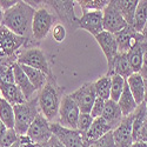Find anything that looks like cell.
Masks as SVG:
<instances>
[{"label":"cell","mask_w":147,"mask_h":147,"mask_svg":"<svg viewBox=\"0 0 147 147\" xmlns=\"http://www.w3.org/2000/svg\"><path fill=\"white\" fill-rule=\"evenodd\" d=\"M35 13V8L26 1H18L16 6L5 11L3 26L7 27L14 34L26 38L31 41L32 36V24Z\"/></svg>","instance_id":"cell-1"},{"label":"cell","mask_w":147,"mask_h":147,"mask_svg":"<svg viewBox=\"0 0 147 147\" xmlns=\"http://www.w3.org/2000/svg\"><path fill=\"white\" fill-rule=\"evenodd\" d=\"M64 90L61 88L54 76L48 77L47 84L38 92V106L40 113L48 120L53 121L59 113L60 104L63 100Z\"/></svg>","instance_id":"cell-2"},{"label":"cell","mask_w":147,"mask_h":147,"mask_svg":"<svg viewBox=\"0 0 147 147\" xmlns=\"http://www.w3.org/2000/svg\"><path fill=\"white\" fill-rule=\"evenodd\" d=\"M35 8V13L32 24V36L33 40L40 42L50 33L52 27L58 24V18L54 12L48 7L45 1H26Z\"/></svg>","instance_id":"cell-3"},{"label":"cell","mask_w":147,"mask_h":147,"mask_svg":"<svg viewBox=\"0 0 147 147\" xmlns=\"http://www.w3.org/2000/svg\"><path fill=\"white\" fill-rule=\"evenodd\" d=\"M31 44L33 41L14 34L5 26H0V59H18L20 52Z\"/></svg>","instance_id":"cell-4"},{"label":"cell","mask_w":147,"mask_h":147,"mask_svg":"<svg viewBox=\"0 0 147 147\" xmlns=\"http://www.w3.org/2000/svg\"><path fill=\"white\" fill-rule=\"evenodd\" d=\"M13 109L16 115L14 129L18 136H25L34 119L40 113L38 106V96L33 98L30 101L13 106Z\"/></svg>","instance_id":"cell-5"},{"label":"cell","mask_w":147,"mask_h":147,"mask_svg":"<svg viewBox=\"0 0 147 147\" xmlns=\"http://www.w3.org/2000/svg\"><path fill=\"white\" fill-rule=\"evenodd\" d=\"M18 64L39 69V71L46 73L48 77L54 76L51 67H50V64H48V61L46 59L45 53L39 47L32 46V47L24 48L18 57Z\"/></svg>","instance_id":"cell-6"},{"label":"cell","mask_w":147,"mask_h":147,"mask_svg":"<svg viewBox=\"0 0 147 147\" xmlns=\"http://www.w3.org/2000/svg\"><path fill=\"white\" fill-rule=\"evenodd\" d=\"M45 4L50 7L58 18V20L63 21V25L68 27L72 31L78 28L79 18L74 13V4L76 1H45Z\"/></svg>","instance_id":"cell-7"},{"label":"cell","mask_w":147,"mask_h":147,"mask_svg":"<svg viewBox=\"0 0 147 147\" xmlns=\"http://www.w3.org/2000/svg\"><path fill=\"white\" fill-rule=\"evenodd\" d=\"M80 113L81 112L77 102L74 101V99L71 96V94H66L63 96V100H61V104H60L59 113H58L59 115L58 124L66 128L77 129Z\"/></svg>","instance_id":"cell-8"},{"label":"cell","mask_w":147,"mask_h":147,"mask_svg":"<svg viewBox=\"0 0 147 147\" xmlns=\"http://www.w3.org/2000/svg\"><path fill=\"white\" fill-rule=\"evenodd\" d=\"M102 21H104V31L109 32L112 34L120 32L128 25L124 17L119 12L114 0H111L108 6L102 11Z\"/></svg>","instance_id":"cell-9"},{"label":"cell","mask_w":147,"mask_h":147,"mask_svg":"<svg viewBox=\"0 0 147 147\" xmlns=\"http://www.w3.org/2000/svg\"><path fill=\"white\" fill-rule=\"evenodd\" d=\"M71 96L77 102L81 113H91L93 104L96 99L94 82H86L77 91L71 93Z\"/></svg>","instance_id":"cell-10"},{"label":"cell","mask_w":147,"mask_h":147,"mask_svg":"<svg viewBox=\"0 0 147 147\" xmlns=\"http://www.w3.org/2000/svg\"><path fill=\"white\" fill-rule=\"evenodd\" d=\"M26 134L35 144H46L53 136L50 121L41 113H39L38 117L34 119Z\"/></svg>","instance_id":"cell-11"},{"label":"cell","mask_w":147,"mask_h":147,"mask_svg":"<svg viewBox=\"0 0 147 147\" xmlns=\"http://www.w3.org/2000/svg\"><path fill=\"white\" fill-rule=\"evenodd\" d=\"M51 128L53 136L63 142L65 147H88L86 142L84 141L82 134L77 129L63 127L58 122L51 124Z\"/></svg>","instance_id":"cell-12"},{"label":"cell","mask_w":147,"mask_h":147,"mask_svg":"<svg viewBox=\"0 0 147 147\" xmlns=\"http://www.w3.org/2000/svg\"><path fill=\"white\" fill-rule=\"evenodd\" d=\"M78 28H82L91 33L94 38L104 32V21H102V12L93 11V12H82L79 18Z\"/></svg>","instance_id":"cell-13"},{"label":"cell","mask_w":147,"mask_h":147,"mask_svg":"<svg viewBox=\"0 0 147 147\" xmlns=\"http://www.w3.org/2000/svg\"><path fill=\"white\" fill-rule=\"evenodd\" d=\"M114 38L118 44V51L119 53H128L129 50L136 46L139 41L144 40V36L141 33H138L134 30L133 26L127 25L124 30L114 34Z\"/></svg>","instance_id":"cell-14"},{"label":"cell","mask_w":147,"mask_h":147,"mask_svg":"<svg viewBox=\"0 0 147 147\" xmlns=\"http://www.w3.org/2000/svg\"><path fill=\"white\" fill-rule=\"evenodd\" d=\"M95 40L98 44H99V46L101 47V50L106 57L108 69H111L112 65L114 63V59L119 53L118 44H117V40L114 38V34L104 31L95 36Z\"/></svg>","instance_id":"cell-15"},{"label":"cell","mask_w":147,"mask_h":147,"mask_svg":"<svg viewBox=\"0 0 147 147\" xmlns=\"http://www.w3.org/2000/svg\"><path fill=\"white\" fill-rule=\"evenodd\" d=\"M132 125H133V114L124 117L120 125L113 131V138L117 147H131L134 142L132 137Z\"/></svg>","instance_id":"cell-16"},{"label":"cell","mask_w":147,"mask_h":147,"mask_svg":"<svg viewBox=\"0 0 147 147\" xmlns=\"http://www.w3.org/2000/svg\"><path fill=\"white\" fill-rule=\"evenodd\" d=\"M13 69H14V84L21 90L22 94L25 95L27 101L32 100L33 98H35L34 96L35 92H38V91L34 88V86L31 84V81L28 80L27 76L25 74V72L21 69V67H20V65L18 63L14 64Z\"/></svg>","instance_id":"cell-17"},{"label":"cell","mask_w":147,"mask_h":147,"mask_svg":"<svg viewBox=\"0 0 147 147\" xmlns=\"http://www.w3.org/2000/svg\"><path fill=\"white\" fill-rule=\"evenodd\" d=\"M101 118L107 122V125L111 127V129L114 131L120 125V122L124 119V115L121 113V109L118 102L109 99L105 104V108H104Z\"/></svg>","instance_id":"cell-18"},{"label":"cell","mask_w":147,"mask_h":147,"mask_svg":"<svg viewBox=\"0 0 147 147\" xmlns=\"http://www.w3.org/2000/svg\"><path fill=\"white\" fill-rule=\"evenodd\" d=\"M0 92H1L3 99H5L12 106L20 105V104H24V102L27 101L25 95L22 94L21 90L16 84L0 82Z\"/></svg>","instance_id":"cell-19"},{"label":"cell","mask_w":147,"mask_h":147,"mask_svg":"<svg viewBox=\"0 0 147 147\" xmlns=\"http://www.w3.org/2000/svg\"><path fill=\"white\" fill-rule=\"evenodd\" d=\"M120 76L124 79H128L133 74V69L131 67L127 53H118V55L114 59V63L112 65V68L108 69L107 76Z\"/></svg>","instance_id":"cell-20"},{"label":"cell","mask_w":147,"mask_h":147,"mask_svg":"<svg viewBox=\"0 0 147 147\" xmlns=\"http://www.w3.org/2000/svg\"><path fill=\"white\" fill-rule=\"evenodd\" d=\"M111 131H112L111 127H109L107 125V122L100 117V118L94 119L91 128L88 129V132L86 134H84L82 138H84V141L86 142V145L90 146L92 142H94L98 139H100L102 136H105L106 133L111 132Z\"/></svg>","instance_id":"cell-21"},{"label":"cell","mask_w":147,"mask_h":147,"mask_svg":"<svg viewBox=\"0 0 147 147\" xmlns=\"http://www.w3.org/2000/svg\"><path fill=\"white\" fill-rule=\"evenodd\" d=\"M126 82L128 85V88L136 99L138 106L141 105L145 101V82L144 78L139 74V73H133V74L126 79Z\"/></svg>","instance_id":"cell-22"},{"label":"cell","mask_w":147,"mask_h":147,"mask_svg":"<svg viewBox=\"0 0 147 147\" xmlns=\"http://www.w3.org/2000/svg\"><path fill=\"white\" fill-rule=\"evenodd\" d=\"M147 119V108L146 102H142L138 106L136 112L133 113V125H132V137L133 141H139L140 134L142 131V127L145 125V121Z\"/></svg>","instance_id":"cell-23"},{"label":"cell","mask_w":147,"mask_h":147,"mask_svg":"<svg viewBox=\"0 0 147 147\" xmlns=\"http://www.w3.org/2000/svg\"><path fill=\"white\" fill-rule=\"evenodd\" d=\"M118 105H119V107L121 109V113L124 117H128V115L133 114L136 112V109L138 108V104H137L136 99L133 98V95L128 88L127 82H126L125 88L122 91V94L118 101Z\"/></svg>","instance_id":"cell-24"},{"label":"cell","mask_w":147,"mask_h":147,"mask_svg":"<svg viewBox=\"0 0 147 147\" xmlns=\"http://www.w3.org/2000/svg\"><path fill=\"white\" fill-rule=\"evenodd\" d=\"M115 5L121 13V16L124 17L126 22L128 25L133 26L134 22V16H136V9L138 7V0H114Z\"/></svg>","instance_id":"cell-25"},{"label":"cell","mask_w":147,"mask_h":147,"mask_svg":"<svg viewBox=\"0 0 147 147\" xmlns=\"http://www.w3.org/2000/svg\"><path fill=\"white\" fill-rule=\"evenodd\" d=\"M20 65V64H19ZM21 69L25 72V74L27 76L28 80L31 81V84L34 86V88L36 91H40L45 85L47 84V80H48V76L46 73L39 71V69H35V68H32V67H28V66H25V65H20Z\"/></svg>","instance_id":"cell-26"},{"label":"cell","mask_w":147,"mask_h":147,"mask_svg":"<svg viewBox=\"0 0 147 147\" xmlns=\"http://www.w3.org/2000/svg\"><path fill=\"white\" fill-rule=\"evenodd\" d=\"M146 42L145 40L139 41L136 46H133L129 52L127 53L128 55V60L131 67L133 69V73H139L142 66V58H144V47H145Z\"/></svg>","instance_id":"cell-27"},{"label":"cell","mask_w":147,"mask_h":147,"mask_svg":"<svg viewBox=\"0 0 147 147\" xmlns=\"http://www.w3.org/2000/svg\"><path fill=\"white\" fill-rule=\"evenodd\" d=\"M18 63V59L8 58L0 59V82L14 84V64Z\"/></svg>","instance_id":"cell-28"},{"label":"cell","mask_w":147,"mask_h":147,"mask_svg":"<svg viewBox=\"0 0 147 147\" xmlns=\"http://www.w3.org/2000/svg\"><path fill=\"white\" fill-rule=\"evenodd\" d=\"M0 120L6 126L7 129L14 128L16 125V115L14 109L9 102H7L5 99H1L0 101Z\"/></svg>","instance_id":"cell-29"},{"label":"cell","mask_w":147,"mask_h":147,"mask_svg":"<svg viewBox=\"0 0 147 147\" xmlns=\"http://www.w3.org/2000/svg\"><path fill=\"white\" fill-rule=\"evenodd\" d=\"M146 24H147V0H140L136 9L133 27L138 33H141Z\"/></svg>","instance_id":"cell-30"},{"label":"cell","mask_w":147,"mask_h":147,"mask_svg":"<svg viewBox=\"0 0 147 147\" xmlns=\"http://www.w3.org/2000/svg\"><path fill=\"white\" fill-rule=\"evenodd\" d=\"M111 77L109 76H104L99 78L94 82V87L96 92V96L101 98L105 101L109 100V95H111Z\"/></svg>","instance_id":"cell-31"},{"label":"cell","mask_w":147,"mask_h":147,"mask_svg":"<svg viewBox=\"0 0 147 147\" xmlns=\"http://www.w3.org/2000/svg\"><path fill=\"white\" fill-rule=\"evenodd\" d=\"M111 95H109V99L118 102L120 96L122 94V91L125 88V85H126V79H124L120 76L113 74L111 76Z\"/></svg>","instance_id":"cell-32"},{"label":"cell","mask_w":147,"mask_h":147,"mask_svg":"<svg viewBox=\"0 0 147 147\" xmlns=\"http://www.w3.org/2000/svg\"><path fill=\"white\" fill-rule=\"evenodd\" d=\"M79 5L82 12H93V11H104L108 4L109 0H79Z\"/></svg>","instance_id":"cell-33"},{"label":"cell","mask_w":147,"mask_h":147,"mask_svg":"<svg viewBox=\"0 0 147 147\" xmlns=\"http://www.w3.org/2000/svg\"><path fill=\"white\" fill-rule=\"evenodd\" d=\"M94 121V118L90 113H80L79 119H78V125H77V131H79L82 136L88 132L91 128L92 124Z\"/></svg>","instance_id":"cell-34"},{"label":"cell","mask_w":147,"mask_h":147,"mask_svg":"<svg viewBox=\"0 0 147 147\" xmlns=\"http://www.w3.org/2000/svg\"><path fill=\"white\" fill-rule=\"evenodd\" d=\"M18 133L16 132L14 128H11V129H7L5 132V134L1 137L0 139V147H11L13 146L17 141H18Z\"/></svg>","instance_id":"cell-35"},{"label":"cell","mask_w":147,"mask_h":147,"mask_svg":"<svg viewBox=\"0 0 147 147\" xmlns=\"http://www.w3.org/2000/svg\"><path fill=\"white\" fill-rule=\"evenodd\" d=\"M88 147H117L114 142V138H113V131L106 133L100 139L92 142Z\"/></svg>","instance_id":"cell-36"},{"label":"cell","mask_w":147,"mask_h":147,"mask_svg":"<svg viewBox=\"0 0 147 147\" xmlns=\"http://www.w3.org/2000/svg\"><path fill=\"white\" fill-rule=\"evenodd\" d=\"M66 33H67L66 27L60 22L55 24L53 30H52V36L57 42H63L66 38Z\"/></svg>","instance_id":"cell-37"},{"label":"cell","mask_w":147,"mask_h":147,"mask_svg":"<svg viewBox=\"0 0 147 147\" xmlns=\"http://www.w3.org/2000/svg\"><path fill=\"white\" fill-rule=\"evenodd\" d=\"M105 104L106 101L104 99H101V98L96 96V99L93 104V107H92V111H91V115L96 119V118H100L102 115V112H104V108H105Z\"/></svg>","instance_id":"cell-38"},{"label":"cell","mask_w":147,"mask_h":147,"mask_svg":"<svg viewBox=\"0 0 147 147\" xmlns=\"http://www.w3.org/2000/svg\"><path fill=\"white\" fill-rule=\"evenodd\" d=\"M139 74H140L144 79H147V44H146L145 47H144L142 66H141V69H140V72H139Z\"/></svg>","instance_id":"cell-39"},{"label":"cell","mask_w":147,"mask_h":147,"mask_svg":"<svg viewBox=\"0 0 147 147\" xmlns=\"http://www.w3.org/2000/svg\"><path fill=\"white\" fill-rule=\"evenodd\" d=\"M18 1H16V0H9V1H5V0H0V7H1L4 11H7L9 8H12L13 6L17 5Z\"/></svg>","instance_id":"cell-40"},{"label":"cell","mask_w":147,"mask_h":147,"mask_svg":"<svg viewBox=\"0 0 147 147\" xmlns=\"http://www.w3.org/2000/svg\"><path fill=\"white\" fill-rule=\"evenodd\" d=\"M48 147H65V145L61 142L57 137L52 136V138L48 141Z\"/></svg>","instance_id":"cell-41"},{"label":"cell","mask_w":147,"mask_h":147,"mask_svg":"<svg viewBox=\"0 0 147 147\" xmlns=\"http://www.w3.org/2000/svg\"><path fill=\"white\" fill-rule=\"evenodd\" d=\"M139 141H145V142H147V119H146L145 125H144V127H142V131H141V134H140Z\"/></svg>","instance_id":"cell-42"},{"label":"cell","mask_w":147,"mask_h":147,"mask_svg":"<svg viewBox=\"0 0 147 147\" xmlns=\"http://www.w3.org/2000/svg\"><path fill=\"white\" fill-rule=\"evenodd\" d=\"M131 147H147V142L145 141H134Z\"/></svg>","instance_id":"cell-43"},{"label":"cell","mask_w":147,"mask_h":147,"mask_svg":"<svg viewBox=\"0 0 147 147\" xmlns=\"http://www.w3.org/2000/svg\"><path fill=\"white\" fill-rule=\"evenodd\" d=\"M141 34H142V36H144V40H145V42L147 44V24L145 25V27H144V30H142Z\"/></svg>","instance_id":"cell-44"},{"label":"cell","mask_w":147,"mask_h":147,"mask_svg":"<svg viewBox=\"0 0 147 147\" xmlns=\"http://www.w3.org/2000/svg\"><path fill=\"white\" fill-rule=\"evenodd\" d=\"M4 13L5 11L0 7V26H3V20H4Z\"/></svg>","instance_id":"cell-45"},{"label":"cell","mask_w":147,"mask_h":147,"mask_svg":"<svg viewBox=\"0 0 147 147\" xmlns=\"http://www.w3.org/2000/svg\"><path fill=\"white\" fill-rule=\"evenodd\" d=\"M144 82H145V101L147 104V79H144Z\"/></svg>","instance_id":"cell-46"},{"label":"cell","mask_w":147,"mask_h":147,"mask_svg":"<svg viewBox=\"0 0 147 147\" xmlns=\"http://www.w3.org/2000/svg\"><path fill=\"white\" fill-rule=\"evenodd\" d=\"M35 147H48V142H46V144H36Z\"/></svg>","instance_id":"cell-47"},{"label":"cell","mask_w":147,"mask_h":147,"mask_svg":"<svg viewBox=\"0 0 147 147\" xmlns=\"http://www.w3.org/2000/svg\"><path fill=\"white\" fill-rule=\"evenodd\" d=\"M18 139H19V138H18ZM11 147H21V146H20V145H19V142L17 141V142H16V144H14L13 146H11Z\"/></svg>","instance_id":"cell-48"},{"label":"cell","mask_w":147,"mask_h":147,"mask_svg":"<svg viewBox=\"0 0 147 147\" xmlns=\"http://www.w3.org/2000/svg\"><path fill=\"white\" fill-rule=\"evenodd\" d=\"M1 99H3V96H1V92H0V101H1Z\"/></svg>","instance_id":"cell-49"},{"label":"cell","mask_w":147,"mask_h":147,"mask_svg":"<svg viewBox=\"0 0 147 147\" xmlns=\"http://www.w3.org/2000/svg\"><path fill=\"white\" fill-rule=\"evenodd\" d=\"M146 108H147V104H146Z\"/></svg>","instance_id":"cell-50"}]
</instances>
